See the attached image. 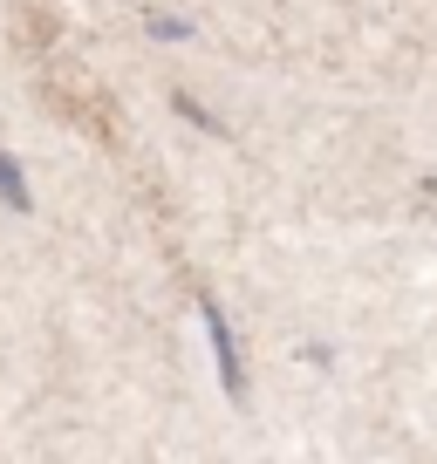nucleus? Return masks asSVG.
Returning <instances> with one entry per match:
<instances>
[{"instance_id": "nucleus-1", "label": "nucleus", "mask_w": 437, "mask_h": 464, "mask_svg": "<svg viewBox=\"0 0 437 464\" xmlns=\"http://www.w3.org/2000/svg\"><path fill=\"white\" fill-rule=\"evenodd\" d=\"M199 307H205V328H212V355H218V382H226V396H247V376H239V355H233V328H226L218 301H199Z\"/></svg>"}, {"instance_id": "nucleus-2", "label": "nucleus", "mask_w": 437, "mask_h": 464, "mask_svg": "<svg viewBox=\"0 0 437 464\" xmlns=\"http://www.w3.org/2000/svg\"><path fill=\"white\" fill-rule=\"evenodd\" d=\"M0 198H7V205H15V212H28V171H21V158H15V150H0Z\"/></svg>"}, {"instance_id": "nucleus-3", "label": "nucleus", "mask_w": 437, "mask_h": 464, "mask_svg": "<svg viewBox=\"0 0 437 464\" xmlns=\"http://www.w3.org/2000/svg\"><path fill=\"white\" fill-rule=\"evenodd\" d=\"M151 34H164V42H185L191 28H185V21H171V14H151Z\"/></svg>"}]
</instances>
